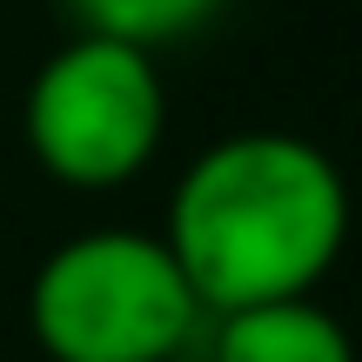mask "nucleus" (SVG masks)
Here are the masks:
<instances>
[{"instance_id": "f03ea898", "label": "nucleus", "mask_w": 362, "mask_h": 362, "mask_svg": "<svg viewBox=\"0 0 362 362\" xmlns=\"http://www.w3.org/2000/svg\"><path fill=\"white\" fill-rule=\"evenodd\" d=\"M208 309L148 228H81L27 282V336L47 362H181Z\"/></svg>"}, {"instance_id": "20e7f679", "label": "nucleus", "mask_w": 362, "mask_h": 362, "mask_svg": "<svg viewBox=\"0 0 362 362\" xmlns=\"http://www.w3.org/2000/svg\"><path fill=\"white\" fill-rule=\"evenodd\" d=\"M208 362H356V336L315 296L248 302L202 322Z\"/></svg>"}, {"instance_id": "39448f33", "label": "nucleus", "mask_w": 362, "mask_h": 362, "mask_svg": "<svg viewBox=\"0 0 362 362\" xmlns=\"http://www.w3.org/2000/svg\"><path fill=\"white\" fill-rule=\"evenodd\" d=\"M61 7L81 34H115V40H134V47L161 54L175 40L208 34L228 0H61Z\"/></svg>"}, {"instance_id": "f257e3e1", "label": "nucleus", "mask_w": 362, "mask_h": 362, "mask_svg": "<svg viewBox=\"0 0 362 362\" xmlns=\"http://www.w3.org/2000/svg\"><path fill=\"white\" fill-rule=\"evenodd\" d=\"M349 175L329 148L288 128H242L181 168L161 242L194 302L221 315L248 302L315 296L349 248Z\"/></svg>"}, {"instance_id": "7ed1b4c3", "label": "nucleus", "mask_w": 362, "mask_h": 362, "mask_svg": "<svg viewBox=\"0 0 362 362\" xmlns=\"http://www.w3.org/2000/svg\"><path fill=\"white\" fill-rule=\"evenodd\" d=\"M21 134L40 175H54L61 188H128L161 155V134H168L161 61L134 40L74 27V40H61L27 81Z\"/></svg>"}]
</instances>
